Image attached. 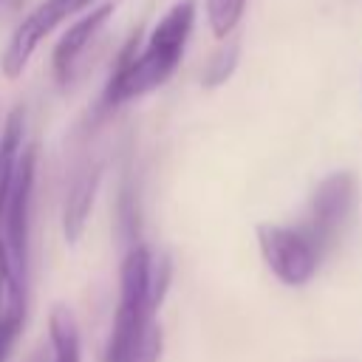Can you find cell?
Segmentation results:
<instances>
[{
  "label": "cell",
  "instance_id": "ba28073f",
  "mask_svg": "<svg viewBox=\"0 0 362 362\" xmlns=\"http://www.w3.org/2000/svg\"><path fill=\"white\" fill-rule=\"evenodd\" d=\"M99 181H102V167L99 164H85L82 170L74 173V181H71L68 195H65V209H62V232H65L68 243H76L79 235L85 232Z\"/></svg>",
  "mask_w": 362,
  "mask_h": 362
},
{
  "label": "cell",
  "instance_id": "4fadbf2b",
  "mask_svg": "<svg viewBox=\"0 0 362 362\" xmlns=\"http://www.w3.org/2000/svg\"><path fill=\"white\" fill-rule=\"evenodd\" d=\"M8 297H23V286H20L17 277H14L11 257H8L6 240H3V235H0V308L6 305Z\"/></svg>",
  "mask_w": 362,
  "mask_h": 362
},
{
  "label": "cell",
  "instance_id": "30bf717a",
  "mask_svg": "<svg viewBox=\"0 0 362 362\" xmlns=\"http://www.w3.org/2000/svg\"><path fill=\"white\" fill-rule=\"evenodd\" d=\"M23 133H25V116H23V107H14L6 116V124L0 133V212H3L8 184L14 178V170H17L20 153H23Z\"/></svg>",
  "mask_w": 362,
  "mask_h": 362
},
{
  "label": "cell",
  "instance_id": "7c38bea8",
  "mask_svg": "<svg viewBox=\"0 0 362 362\" xmlns=\"http://www.w3.org/2000/svg\"><path fill=\"white\" fill-rule=\"evenodd\" d=\"M23 331V297H8L0 308V362H8L14 342Z\"/></svg>",
  "mask_w": 362,
  "mask_h": 362
},
{
  "label": "cell",
  "instance_id": "8992f818",
  "mask_svg": "<svg viewBox=\"0 0 362 362\" xmlns=\"http://www.w3.org/2000/svg\"><path fill=\"white\" fill-rule=\"evenodd\" d=\"M90 0H42L37 8H31L23 23H17V28L11 31L6 48H3V57H0V71L8 76V79H17L28 59L34 57L37 45L65 20L71 17L74 11H79L82 6H88Z\"/></svg>",
  "mask_w": 362,
  "mask_h": 362
},
{
  "label": "cell",
  "instance_id": "8fae6325",
  "mask_svg": "<svg viewBox=\"0 0 362 362\" xmlns=\"http://www.w3.org/2000/svg\"><path fill=\"white\" fill-rule=\"evenodd\" d=\"M246 11V0H206V20L218 40H226Z\"/></svg>",
  "mask_w": 362,
  "mask_h": 362
},
{
  "label": "cell",
  "instance_id": "7a4b0ae2",
  "mask_svg": "<svg viewBox=\"0 0 362 362\" xmlns=\"http://www.w3.org/2000/svg\"><path fill=\"white\" fill-rule=\"evenodd\" d=\"M192 25H195V0H181L170 6L150 31L141 51H136V37L122 48L116 68L105 85L102 102L107 107H116L164 85L175 74L184 57Z\"/></svg>",
  "mask_w": 362,
  "mask_h": 362
},
{
  "label": "cell",
  "instance_id": "6da1fadb",
  "mask_svg": "<svg viewBox=\"0 0 362 362\" xmlns=\"http://www.w3.org/2000/svg\"><path fill=\"white\" fill-rule=\"evenodd\" d=\"M170 286V260L136 243L119 266V305L113 314L105 362H158L164 337L156 320Z\"/></svg>",
  "mask_w": 362,
  "mask_h": 362
},
{
  "label": "cell",
  "instance_id": "5b68a950",
  "mask_svg": "<svg viewBox=\"0 0 362 362\" xmlns=\"http://www.w3.org/2000/svg\"><path fill=\"white\" fill-rule=\"evenodd\" d=\"M34 170H37V147H23L14 178L8 184L3 212H0V235L6 240L11 269L17 283L25 280V257H28V218H31V198H34Z\"/></svg>",
  "mask_w": 362,
  "mask_h": 362
},
{
  "label": "cell",
  "instance_id": "3957f363",
  "mask_svg": "<svg viewBox=\"0 0 362 362\" xmlns=\"http://www.w3.org/2000/svg\"><path fill=\"white\" fill-rule=\"evenodd\" d=\"M257 246L269 266V272L291 288L311 283L322 263V249L311 240L303 226H283V223H257Z\"/></svg>",
  "mask_w": 362,
  "mask_h": 362
},
{
  "label": "cell",
  "instance_id": "5bb4252c",
  "mask_svg": "<svg viewBox=\"0 0 362 362\" xmlns=\"http://www.w3.org/2000/svg\"><path fill=\"white\" fill-rule=\"evenodd\" d=\"M235 62H238V48H235V45L223 48V51L218 54V59L209 65V74H206V85H221V82H223V79L232 74Z\"/></svg>",
  "mask_w": 362,
  "mask_h": 362
},
{
  "label": "cell",
  "instance_id": "277c9868",
  "mask_svg": "<svg viewBox=\"0 0 362 362\" xmlns=\"http://www.w3.org/2000/svg\"><path fill=\"white\" fill-rule=\"evenodd\" d=\"M356 201H359V181H356V173H351V170L328 173L314 187L311 201H308V218H305L303 229L322 249V255L328 249H334L337 240L345 235V229L354 218Z\"/></svg>",
  "mask_w": 362,
  "mask_h": 362
},
{
  "label": "cell",
  "instance_id": "9a60e30c",
  "mask_svg": "<svg viewBox=\"0 0 362 362\" xmlns=\"http://www.w3.org/2000/svg\"><path fill=\"white\" fill-rule=\"evenodd\" d=\"M0 3H6V0H0Z\"/></svg>",
  "mask_w": 362,
  "mask_h": 362
},
{
  "label": "cell",
  "instance_id": "52a82bcc",
  "mask_svg": "<svg viewBox=\"0 0 362 362\" xmlns=\"http://www.w3.org/2000/svg\"><path fill=\"white\" fill-rule=\"evenodd\" d=\"M110 14H113V3H102V6H96L90 14H85L82 20H76V23L59 37V42H57V48H54V57H51L54 76H57L59 85L71 82V76H74L79 59L85 57V51H88V45L96 40V34L105 28V23L110 20Z\"/></svg>",
  "mask_w": 362,
  "mask_h": 362
},
{
  "label": "cell",
  "instance_id": "9c48e42d",
  "mask_svg": "<svg viewBox=\"0 0 362 362\" xmlns=\"http://www.w3.org/2000/svg\"><path fill=\"white\" fill-rule=\"evenodd\" d=\"M48 342L54 351L51 362H82L79 322H76L74 311L62 303H57L48 314Z\"/></svg>",
  "mask_w": 362,
  "mask_h": 362
}]
</instances>
